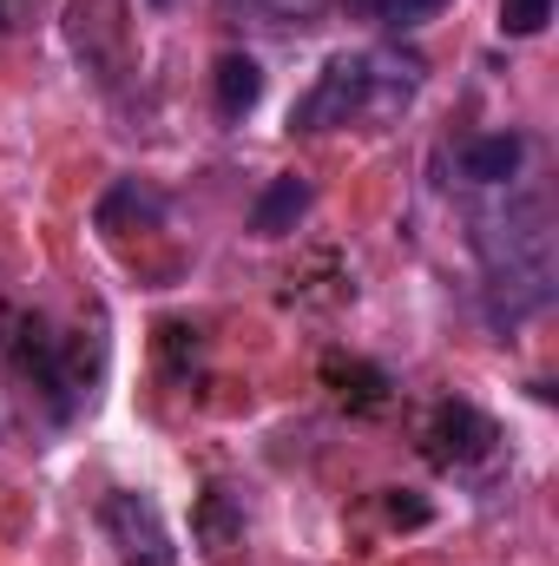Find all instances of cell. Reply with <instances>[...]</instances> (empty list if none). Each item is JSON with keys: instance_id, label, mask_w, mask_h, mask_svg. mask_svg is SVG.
Wrapping results in <instances>:
<instances>
[{"instance_id": "obj_7", "label": "cell", "mask_w": 559, "mask_h": 566, "mask_svg": "<svg viewBox=\"0 0 559 566\" xmlns=\"http://www.w3.org/2000/svg\"><path fill=\"white\" fill-rule=\"evenodd\" d=\"M211 86H218V113H224V119H244V113L264 99V66H257L251 53H224L218 73H211Z\"/></svg>"}, {"instance_id": "obj_8", "label": "cell", "mask_w": 559, "mask_h": 566, "mask_svg": "<svg viewBox=\"0 0 559 566\" xmlns=\"http://www.w3.org/2000/svg\"><path fill=\"white\" fill-rule=\"evenodd\" d=\"M158 211H165V198L145 191L139 178H126V185H113V191L99 198V231H119L126 218H158Z\"/></svg>"}, {"instance_id": "obj_1", "label": "cell", "mask_w": 559, "mask_h": 566, "mask_svg": "<svg viewBox=\"0 0 559 566\" xmlns=\"http://www.w3.org/2000/svg\"><path fill=\"white\" fill-rule=\"evenodd\" d=\"M474 244L487 258V316L494 323H520L534 310L553 303V218L540 191L507 198L500 211L474 218Z\"/></svg>"}, {"instance_id": "obj_13", "label": "cell", "mask_w": 559, "mask_h": 566, "mask_svg": "<svg viewBox=\"0 0 559 566\" xmlns=\"http://www.w3.org/2000/svg\"><path fill=\"white\" fill-rule=\"evenodd\" d=\"M389 521H395V527H428V501H415V494H389Z\"/></svg>"}, {"instance_id": "obj_10", "label": "cell", "mask_w": 559, "mask_h": 566, "mask_svg": "<svg viewBox=\"0 0 559 566\" xmlns=\"http://www.w3.org/2000/svg\"><path fill=\"white\" fill-rule=\"evenodd\" d=\"M224 7H244V13L264 20V27H309V20L323 13V0H224Z\"/></svg>"}, {"instance_id": "obj_2", "label": "cell", "mask_w": 559, "mask_h": 566, "mask_svg": "<svg viewBox=\"0 0 559 566\" xmlns=\"http://www.w3.org/2000/svg\"><path fill=\"white\" fill-rule=\"evenodd\" d=\"M362 113H376L369 53H336V60L323 66V80H316V93L289 113V126H296V133H336V126H349V119H362Z\"/></svg>"}, {"instance_id": "obj_14", "label": "cell", "mask_w": 559, "mask_h": 566, "mask_svg": "<svg viewBox=\"0 0 559 566\" xmlns=\"http://www.w3.org/2000/svg\"><path fill=\"white\" fill-rule=\"evenodd\" d=\"M151 7H171V0H151Z\"/></svg>"}, {"instance_id": "obj_3", "label": "cell", "mask_w": 559, "mask_h": 566, "mask_svg": "<svg viewBox=\"0 0 559 566\" xmlns=\"http://www.w3.org/2000/svg\"><path fill=\"white\" fill-rule=\"evenodd\" d=\"M106 534L133 566H171V534L151 494H113L106 501Z\"/></svg>"}, {"instance_id": "obj_12", "label": "cell", "mask_w": 559, "mask_h": 566, "mask_svg": "<svg viewBox=\"0 0 559 566\" xmlns=\"http://www.w3.org/2000/svg\"><path fill=\"white\" fill-rule=\"evenodd\" d=\"M198 534H204L211 547H224V541L238 534V521H231V507H224V494H204V514H198Z\"/></svg>"}, {"instance_id": "obj_4", "label": "cell", "mask_w": 559, "mask_h": 566, "mask_svg": "<svg viewBox=\"0 0 559 566\" xmlns=\"http://www.w3.org/2000/svg\"><path fill=\"white\" fill-rule=\"evenodd\" d=\"M494 441H500V428H494V416H481L474 402H441L434 422H428V454L441 468H474V461L494 454Z\"/></svg>"}, {"instance_id": "obj_6", "label": "cell", "mask_w": 559, "mask_h": 566, "mask_svg": "<svg viewBox=\"0 0 559 566\" xmlns=\"http://www.w3.org/2000/svg\"><path fill=\"white\" fill-rule=\"evenodd\" d=\"M520 158H527L520 133H487V139H474L461 151V171L474 185H507V178H520Z\"/></svg>"}, {"instance_id": "obj_9", "label": "cell", "mask_w": 559, "mask_h": 566, "mask_svg": "<svg viewBox=\"0 0 559 566\" xmlns=\"http://www.w3.org/2000/svg\"><path fill=\"white\" fill-rule=\"evenodd\" d=\"M356 13H369V20H382V27H395V33H409L421 20H434L447 0H349Z\"/></svg>"}, {"instance_id": "obj_11", "label": "cell", "mask_w": 559, "mask_h": 566, "mask_svg": "<svg viewBox=\"0 0 559 566\" xmlns=\"http://www.w3.org/2000/svg\"><path fill=\"white\" fill-rule=\"evenodd\" d=\"M553 20V0H500V27L514 33V40H527V33H540Z\"/></svg>"}, {"instance_id": "obj_5", "label": "cell", "mask_w": 559, "mask_h": 566, "mask_svg": "<svg viewBox=\"0 0 559 566\" xmlns=\"http://www.w3.org/2000/svg\"><path fill=\"white\" fill-rule=\"evenodd\" d=\"M316 205V191H309V178H296V171H283L264 185V198L251 205V231L257 238H283V231H296V218Z\"/></svg>"}]
</instances>
